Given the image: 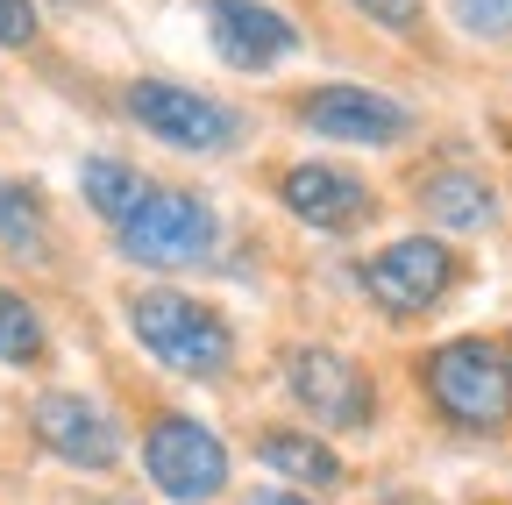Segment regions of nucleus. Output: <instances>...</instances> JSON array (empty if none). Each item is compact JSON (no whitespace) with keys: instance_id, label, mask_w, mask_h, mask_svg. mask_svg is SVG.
Returning <instances> with one entry per match:
<instances>
[{"instance_id":"nucleus-2","label":"nucleus","mask_w":512,"mask_h":505,"mask_svg":"<svg viewBox=\"0 0 512 505\" xmlns=\"http://www.w3.org/2000/svg\"><path fill=\"white\" fill-rule=\"evenodd\" d=\"M128 328H136V342L157 363H171L178 377H221L228 356H235V335H228L221 313H207L200 299H185L171 285H150V292L128 299Z\"/></svg>"},{"instance_id":"nucleus-4","label":"nucleus","mask_w":512,"mask_h":505,"mask_svg":"<svg viewBox=\"0 0 512 505\" xmlns=\"http://www.w3.org/2000/svg\"><path fill=\"white\" fill-rule=\"evenodd\" d=\"M143 470L157 477L164 498H178V505H207V498L228 484V449H221L214 427L171 413V420H157L150 441H143Z\"/></svg>"},{"instance_id":"nucleus-6","label":"nucleus","mask_w":512,"mask_h":505,"mask_svg":"<svg viewBox=\"0 0 512 505\" xmlns=\"http://www.w3.org/2000/svg\"><path fill=\"white\" fill-rule=\"evenodd\" d=\"M448 285H456V257H448L434 235H406V242L377 249V257L363 264V292L384 313H427Z\"/></svg>"},{"instance_id":"nucleus-14","label":"nucleus","mask_w":512,"mask_h":505,"mask_svg":"<svg viewBox=\"0 0 512 505\" xmlns=\"http://www.w3.org/2000/svg\"><path fill=\"white\" fill-rule=\"evenodd\" d=\"M79 193H86V207H93V214H107V221L121 228L128 214L143 207V193H150V185H143L136 171H128V164H114V157H93V164L79 171Z\"/></svg>"},{"instance_id":"nucleus-13","label":"nucleus","mask_w":512,"mask_h":505,"mask_svg":"<svg viewBox=\"0 0 512 505\" xmlns=\"http://www.w3.org/2000/svg\"><path fill=\"white\" fill-rule=\"evenodd\" d=\"M256 456H264V470H278L292 484H313V491L342 484V456L328 449V441H313V434H292V427L264 434V441H256Z\"/></svg>"},{"instance_id":"nucleus-17","label":"nucleus","mask_w":512,"mask_h":505,"mask_svg":"<svg viewBox=\"0 0 512 505\" xmlns=\"http://www.w3.org/2000/svg\"><path fill=\"white\" fill-rule=\"evenodd\" d=\"M456 22L470 36H512V0H456Z\"/></svg>"},{"instance_id":"nucleus-1","label":"nucleus","mask_w":512,"mask_h":505,"mask_svg":"<svg viewBox=\"0 0 512 505\" xmlns=\"http://www.w3.org/2000/svg\"><path fill=\"white\" fill-rule=\"evenodd\" d=\"M420 385L456 427L491 434V427L512 420V349H498L484 335H456L420 363Z\"/></svg>"},{"instance_id":"nucleus-5","label":"nucleus","mask_w":512,"mask_h":505,"mask_svg":"<svg viewBox=\"0 0 512 505\" xmlns=\"http://www.w3.org/2000/svg\"><path fill=\"white\" fill-rule=\"evenodd\" d=\"M128 114L143 121V129L171 150H228L242 121L207 100V93H192V86H171V79H136L128 86Z\"/></svg>"},{"instance_id":"nucleus-16","label":"nucleus","mask_w":512,"mask_h":505,"mask_svg":"<svg viewBox=\"0 0 512 505\" xmlns=\"http://www.w3.org/2000/svg\"><path fill=\"white\" fill-rule=\"evenodd\" d=\"M43 356V321H36V306L22 299V292H8L0 285V363H36Z\"/></svg>"},{"instance_id":"nucleus-11","label":"nucleus","mask_w":512,"mask_h":505,"mask_svg":"<svg viewBox=\"0 0 512 505\" xmlns=\"http://www.w3.org/2000/svg\"><path fill=\"white\" fill-rule=\"evenodd\" d=\"M207 36L235 72H271L299 43V29L278 8H264V0H207Z\"/></svg>"},{"instance_id":"nucleus-10","label":"nucleus","mask_w":512,"mask_h":505,"mask_svg":"<svg viewBox=\"0 0 512 505\" xmlns=\"http://www.w3.org/2000/svg\"><path fill=\"white\" fill-rule=\"evenodd\" d=\"M278 200H285L292 221L342 235V228H356V221L370 214V185H363L356 171L328 164V157H313V164H292V171L278 178Z\"/></svg>"},{"instance_id":"nucleus-18","label":"nucleus","mask_w":512,"mask_h":505,"mask_svg":"<svg viewBox=\"0 0 512 505\" xmlns=\"http://www.w3.org/2000/svg\"><path fill=\"white\" fill-rule=\"evenodd\" d=\"M0 43H8V50L36 43V8H29V0H0Z\"/></svg>"},{"instance_id":"nucleus-3","label":"nucleus","mask_w":512,"mask_h":505,"mask_svg":"<svg viewBox=\"0 0 512 505\" xmlns=\"http://www.w3.org/2000/svg\"><path fill=\"white\" fill-rule=\"evenodd\" d=\"M214 249V214L200 193H178V185H150L143 207L121 221V257L128 264H150V271H178V264H200Z\"/></svg>"},{"instance_id":"nucleus-20","label":"nucleus","mask_w":512,"mask_h":505,"mask_svg":"<svg viewBox=\"0 0 512 505\" xmlns=\"http://www.w3.org/2000/svg\"><path fill=\"white\" fill-rule=\"evenodd\" d=\"M249 505H306V498H285V491H264V498H249Z\"/></svg>"},{"instance_id":"nucleus-7","label":"nucleus","mask_w":512,"mask_h":505,"mask_svg":"<svg viewBox=\"0 0 512 505\" xmlns=\"http://www.w3.org/2000/svg\"><path fill=\"white\" fill-rule=\"evenodd\" d=\"M29 427H36V441H43L50 456L79 463V470H114L121 463V427L86 392H43L29 406Z\"/></svg>"},{"instance_id":"nucleus-12","label":"nucleus","mask_w":512,"mask_h":505,"mask_svg":"<svg viewBox=\"0 0 512 505\" xmlns=\"http://www.w3.org/2000/svg\"><path fill=\"white\" fill-rule=\"evenodd\" d=\"M420 207L441 221V228H484L491 214H498V193L477 178V171H434L427 185H420Z\"/></svg>"},{"instance_id":"nucleus-15","label":"nucleus","mask_w":512,"mask_h":505,"mask_svg":"<svg viewBox=\"0 0 512 505\" xmlns=\"http://www.w3.org/2000/svg\"><path fill=\"white\" fill-rule=\"evenodd\" d=\"M0 242H8L15 257H43V242H50L43 200L29 193V185H15V178H0Z\"/></svg>"},{"instance_id":"nucleus-8","label":"nucleus","mask_w":512,"mask_h":505,"mask_svg":"<svg viewBox=\"0 0 512 505\" xmlns=\"http://www.w3.org/2000/svg\"><path fill=\"white\" fill-rule=\"evenodd\" d=\"M299 121L313 136H328V143H363V150H384V143H399L413 129V114L399 100L363 93V86H320V93H306Z\"/></svg>"},{"instance_id":"nucleus-9","label":"nucleus","mask_w":512,"mask_h":505,"mask_svg":"<svg viewBox=\"0 0 512 505\" xmlns=\"http://www.w3.org/2000/svg\"><path fill=\"white\" fill-rule=\"evenodd\" d=\"M285 377H292V399L313 420H328V427H370V377L342 349H292Z\"/></svg>"},{"instance_id":"nucleus-19","label":"nucleus","mask_w":512,"mask_h":505,"mask_svg":"<svg viewBox=\"0 0 512 505\" xmlns=\"http://www.w3.org/2000/svg\"><path fill=\"white\" fill-rule=\"evenodd\" d=\"M356 8L384 29H420V0H356Z\"/></svg>"}]
</instances>
